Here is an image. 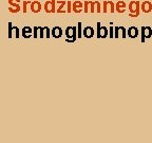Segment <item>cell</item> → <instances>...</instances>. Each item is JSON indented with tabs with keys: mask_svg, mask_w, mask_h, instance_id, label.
Listing matches in <instances>:
<instances>
[{
	"mask_svg": "<svg viewBox=\"0 0 152 143\" xmlns=\"http://www.w3.org/2000/svg\"><path fill=\"white\" fill-rule=\"evenodd\" d=\"M85 13L96 12V1H85Z\"/></svg>",
	"mask_w": 152,
	"mask_h": 143,
	"instance_id": "277c9868",
	"label": "cell"
},
{
	"mask_svg": "<svg viewBox=\"0 0 152 143\" xmlns=\"http://www.w3.org/2000/svg\"><path fill=\"white\" fill-rule=\"evenodd\" d=\"M30 9H31V11L33 13H38L40 12L41 10V3L39 2V1H33V2H31V4H30Z\"/></svg>",
	"mask_w": 152,
	"mask_h": 143,
	"instance_id": "7c38bea8",
	"label": "cell"
},
{
	"mask_svg": "<svg viewBox=\"0 0 152 143\" xmlns=\"http://www.w3.org/2000/svg\"><path fill=\"white\" fill-rule=\"evenodd\" d=\"M128 9L130 11L129 17H131V18L138 17L140 14V1H131L128 5Z\"/></svg>",
	"mask_w": 152,
	"mask_h": 143,
	"instance_id": "6da1fadb",
	"label": "cell"
},
{
	"mask_svg": "<svg viewBox=\"0 0 152 143\" xmlns=\"http://www.w3.org/2000/svg\"><path fill=\"white\" fill-rule=\"evenodd\" d=\"M127 33H128V36L130 38H136L140 35V31H138V29L136 28V27H131V28H129Z\"/></svg>",
	"mask_w": 152,
	"mask_h": 143,
	"instance_id": "30bf717a",
	"label": "cell"
},
{
	"mask_svg": "<svg viewBox=\"0 0 152 143\" xmlns=\"http://www.w3.org/2000/svg\"><path fill=\"white\" fill-rule=\"evenodd\" d=\"M10 12L16 13L20 10V0H9Z\"/></svg>",
	"mask_w": 152,
	"mask_h": 143,
	"instance_id": "5b68a950",
	"label": "cell"
},
{
	"mask_svg": "<svg viewBox=\"0 0 152 143\" xmlns=\"http://www.w3.org/2000/svg\"><path fill=\"white\" fill-rule=\"evenodd\" d=\"M96 12L102 13V4H100V2H98V1H96Z\"/></svg>",
	"mask_w": 152,
	"mask_h": 143,
	"instance_id": "e0dca14e",
	"label": "cell"
},
{
	"mask_svg": "<svg viewBox=\"0 0 152 143\" xmlns=\"http://www.w3.org/2000/svg\"><path fill=\"white\" fill-rule=\"evenodd\" d=\"M127 9V4L125 1H118V2L115 4V11L118 13H125Z\"/></svg>",
	"mask_w": 152,
	"mask_h": 143,
	"instance_id": "8fae6325",
	"label": "cell"
},
{
	"mask_svg": "<svg viewBox=\"0 0 152 143\" xmlns=\"http://www.w3.org/2000/svg\"><path fill=\"white\" fill-rule=\"evenodd\" d=\"M58 3V7H56V12L57 13H66V11L64 10V7L66 5V1H57Z\"/></svg>",
	"mask_w": 152,
	"mask_h": 143,
	"instance_id": "9a60e30c",
	"label": "cell"
},
{
	"mask_svg": "<svg viewBox=\"0 0 152 143\" xmlns=\"http://www.w3.org/2000/svg\"><path fill=\"white\" fill-rule=\"evenodd\" d=\"M71 9L74 13H77V14L81 13L83 11V3L81 2V1H74Z\"/></svg>",
	"mask_w": 152,
	"mask_h": 143,
	"instance_id": "ba28073f",
	"label": "cell"
},
{
	"mask_svg": "<svg viewBox=\"0 0 152 143\" xmlns=\"http://www.w3.org/2000/svg\"><path fill=\"white\" fill-rule=\"evenodd\" d=\"M108 35V30L104 27H100V24L98 22L97 24V37L100 38H104V37H107Z\"/></svg>",
	"mask_w": 152,
	"mask_h": 143,
	"instance_id": "9c48e42d",
	"label": "cell"
},
{
	"mask_svg": "<svg viewBox=\"0 0 152 143\" xmlns=\"http://www.w3.org/2000/svg\"><path fill=\"white\" fill-rule=\"evenodd\" d=\"M69 37H72V41H75V38H76V28H68L66 29V38H69Z\"/></svg>",
	"mask_w": 152,
	"mask_h": 143,
	"instance_id": "4fadbf2b",
	"label": "cell"
},
{
	"mask_svg": "<svg viewBox=\"0 0 152 143\" xmlns=\"http://www.w3.org/2000/svg\"><path fill=\"white\" fill-rule=\"evenodd\" d=\"M102 4H104V10H102L104 13H108L109 11H110V13L115 12V4H114L112 1H104Z\"/></svg>",
	"mask_w": 152,
	"mask_h": 143,
	"instance_id": "8992f818",
	"label": "cell"
},
{
	"mask_svg": "<svg viewBox=\"0 0 152 143\" xmlns=\"http://www.w3.org/2000/svg\"><path fill=\"white\" fill-rule=\"evenodd\" d=\"M52 35L54 36L55 38L61 37V35H62L61 29H60L59 27H56V28H54V29L52 30Z\"/></svg>",
	"mask_w": 152,
	"mask_h": 143,
	"instance_id": "2e32d148",
	"label": "cell"
},
{
	"mask_svg": "<svg viewBox=\"0 0 152 143\" xmlns=\"http://www.w3.org/2000/svg\"><path fill=\"white\" fill-rule=\"evenodd\" d=\"M140 11L146 14L152 12V2L151 1H144L142 3H140Z\"/></svg>",
	"mask_w": 152,
	"mask_h": 143,
	"instance_id": "52a82bcc",
	"label": "cell"
},
{
	"mask_svg": "<svg viewBox=\"0 0 152 143\" xmlns=\"http://www.w3.org/2000/svg\"><path fill=\"white\" fill-rule=\"evenodd\" d=\"M83 35L87 38L92 37V36L94 35V30H93V28H91V27H86L85 30H83Z\"/></svg>",
	"mask_w": 152,
	"mask_h": 143,
	"instance_id": "5bb4252c",
	"label": "cell"
},
{
	"mask_svg": "<svg viewBox=\"0 0 152 143\" xmlns=\"http://www.w3.org/2000/svg\"><path fill=\"white\" fill-rule=\"evenodd\" d=\"M45 11L47 13L56 12V1L55 0H48L45 3Z\"/></svg>",
	"mask_w": 152,
	"mask_h": 143,
	"instance_id": "3957f363",
	"label": "cell"
},
{
	"mask_svg": "<svg viewBox=\"0 0 152 143\" xmlns=\"http://www.w3.org/2000/svg\"><path fill=\"white\" fill-rule=\"evenodd\" d=\"M81 24H78V27H80ZM78 37H81V29L78 28Z\"/></svg>",
	"mask_w": 152,
	"mask_h": 143,
	"instance_id": "ac0fdd59",
	"label": "cell"
},
{
	"mask_svg": "<svg viewBox=\"0 0 152 143\" xmlns=\"http://www.w3.org/2000/svg\"><path fill=\"white\" fill-rule=\"evenodd\" d=\"M140 35H142V43H145L147 38L152 37V29L150 27H142Z\"/></svg>",
	"mask_w": 152,
	"mask_h": 143,
	"instance_id": "7a4b0ae2",
	"label": "cell"
}]
</instances>
